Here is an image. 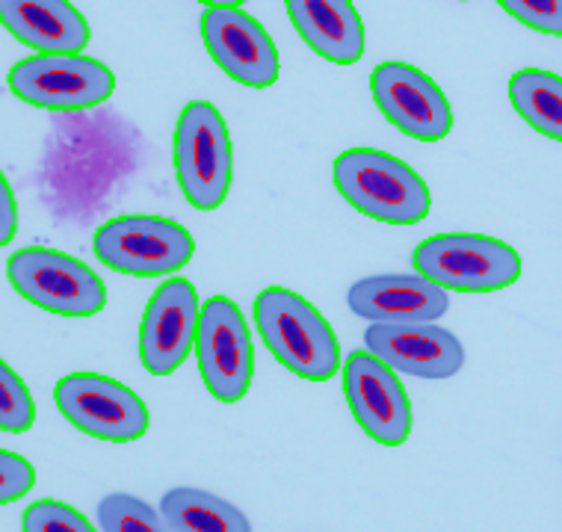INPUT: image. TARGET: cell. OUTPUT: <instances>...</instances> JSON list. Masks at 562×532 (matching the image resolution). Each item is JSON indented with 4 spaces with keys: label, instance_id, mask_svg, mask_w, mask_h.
<instances>
[{
    "label": "cell",
    "instance_id": "obj_1",
    "mask_svg": "<svg viewBox=\"0 0 562 532\" xmlns=\"http://www.w3.org/2000/svg\"><path fill=\"white\" fill-rule=\"evenodd\" d=\"M255 322L281 367L308 382H326L340 370V343L329 319L305 296L267 287L255 296Z\"/></svg>",
    "mask_w": 562,
    "mask_h": 532
},
{
    "label": "cell",
    "instance_id": "obj_2",
    "mask_svg": "<svg viewBox=\"0 0 562 532\" xmlns=\"http://www.w3.org/2000/svg\"><path fill=\"white\" fill-rule=\"evenodd\" d=\"M338 193L370 219L385 225H415L427 219L429 186L400 157L376 148H349L331 166Z\"/></svg>",
    "mask_w": 562,
    "mask_h": 532
},
{
    "label": "cell",
    "instance_id": "obj_3",
    "mask_svg": "<svg viewBox=\"0 0 562 532\" xmlns=\"http://www.w3.org/2000/svg\"><path fill=\"white\" fill-rule=\"evenodd\" d=\"M175 174L195 211L211 213L232 190V139L211 101H190L175 125Z\"/></svg>",
    "mask_w": 562,
    "mask_h": 532
},
{
    "label": "cell",
    "instance_id": "obj_4",
    "mask_svg": "<svg viewBox=\"0 0 562 532\" xmlns=\"http://www.w3.org/2000/svg\"><path fill=\"white\" fill-rule=\"evenodd\" d=\"M417 275L456 293L504 291L521 275L513 246L485 234H436L415 249Z\"/></svg>",
    "mask_w": 562,
    "mask_h": 532
},
{
    "label": "cell",
    "instance_id": "obj_5",
    "mask_svg": "<svg viewBox=\"0 0 562 532\" xmlns=\"http://www.w3.org/2000/svg\"><path fill=\"white\" fill-rule=\"evenodd\" d=\"M7 279L21 299L59 317H92L108 305L104 281L87 263L59 249H19L7 261Z\"/></svg>",
    "mask_w": 562,
    "mask_h": 532
},
{
    "label": "cell",
    "instance_id": "obj_6",
    "mask_svg": "<svg viewBox=\"0 0 562 532\" xmlns=\"http://www.w3.org/2000/svg\"><path fill=\"white\" fill-rule=\"evenodd\" d=\"M95 258L104 267L134 279H160L190 263L193 234L164 216L131 213L116 216L95 231Z\"/></svg>",
    "mask_w": 562,
    "mask_h": 532
},
{
    "label": "cell",
    "instance_id": "obj_7",
    "mask_svg": "<svg viewBox=\"0 0 562 532\" xmlns=\"http://www.w3.org/2000/svg\"><path fill=\"white\" fill-rule=\"evenodd\" d=\"M12 95L50 113H78L104 104L116 78L104 63L83 54H36L7 75Z\"/></svg>",
    "mask_w": 562,
    "mask_h": 532
},
{
    "label": "cell",
    "instance_id": "obj_8",
    "mask_svg": "<svg viewBox=\"0 0 562 532\" xmlns=\"http://www.w3.org/2000/svg\"><path fill=\"white\" fill-rule=\"evenodd\" d=\"M195 355L211 397L234 406L249 394L255 378L252 335L240 308L228 296H211L202 305Z\"/></svg>",
    "mask_w": 562,
    "mask_h": 532
},
{
    "label": "cell",
    "instance_id": "obj_9",
    "mask_svg": "<svg viewBox=\"0 0 562 532\" xmlns=\"http://www.w3.org/2000/svg\"><path fill=\"white\" fill-rule=\"evenodd\" d=\"M59 415L83 435L131 444L148 432V408L134 390L98 373H71L54 387Z\"/></svg>",
    "mask_w": 562,
    "mask_h": 532
},
{
    "label": "cell",
    "instance_id": "obj_10",
    "mask_svg": "<svg viewBox=\"0 0 562 532\" xmlns=\"http://www.w3.org/2000/svg\"><path fill=\"white\" fill-rule=\"evenodd\" d=\"M344 397L364 435L382 446L406 444L412 435V403L385 361L373 352H352L344 364Z\"/></svg>",
    "mask_w": 562,
    "mask_h": 532
},
{
    "label": "cell",
    "instance_id": "obj_11",
    "mask_svg": "<svg viewBox=\"0 0 562 532\" xmlns=\"http://www.w3.org/2000/svg\"><path fill=\"white\" fill-rule=\"evenodd\" d=\"M370 92L379 113L412 139L438 143L453 127V110L447 104V95L420 68L382 63L370 75Z\"/></svg>",
    "mask_w": 562,
    "mask_h": 532
},
{
    "label": "cell",
    "instance_id": "obj_12",
    "mask_svg": "<svg viewBox=\"0 0 562 532\" xmlns=\"http://www.w3.org/2000/svg\"><path fill=\"white\" fill-rule=\"evenodd\" d=\"M202 39L216 66L243 87L267 89L279 80L276 42L261 21L240 7H207L202 15Z\"/></svg>",
    "mask_w": 562,
    "mask_h": 532
},
{
    "label": "cell",
    "instance_id": "obj_13",
    "mask_svg": "<svg viewBox=\"0 0 562 532\" xmlns=\"http://www.w3.org/2000/svg\"><path fill=\"white\" fill-rule=\"evenodd\" d=\"M199 293L187 279H169L148 299L139 326V359L151 376H172L195 347Z\"/></svg>",
    "mask_w": 562,
    "mask_h": 532
},
{
    "label": "cell",
    "instance_id": "obj_14",
    "mask_svg": "<svg viewBox=\"0 0 562 532\" xmlns=\"http://www.w3.org/2000/svg\"><path fill=\"white\" fill-rule=\"evenodd\" d=\"M364 343L379 361L406 376L450 378L465 364L459 338L432 322H373Z\"/></svg>",
    "mask_w": 562,
    "mask_h": 532
},
{
    "label": "cell",
    "instance_id": "obj_15",
    "mask_svg": "<svg viewBox=\"0 0 562 532\" xmlns=\"http://www.w3.org/2000/svg\"><path fill=\"white\" fill-rule=\"evenodd\" d=\"M347 302L370 322H436L450 308L445 287L424 275H370L349 287Z\"/></svg>",
    "mask_w": 562,
    "mask_h": 532
},
{
    "label": "cell",
    "instance_id": "obj_16",
    "mask_svg": "<svg viewBox=\"0 0 562 532\" xmlns=\"http://www.w3.org/2000/svg\"><path fill=\"white\" fill-rule=\"evenodd\" d=\"M0 24L40 54H80L89 24L68 0H0Z\"/></svg>",
    "mask_w": 562,
    "mask_h": 532
},
{
    "label": "cell",
    "instance_id": "obj_17",
    "mask_svg": "<svg viewBox=\"0 0 562 532\" xmlns=\"http://www.w3.org/2000/svg\"><path fill=\"white\" fill-rule=\"evenodd\" d=\"M293 27L314 54L335 66L364 57V24L349 0H284Z\"/></svg>",
    "mask_w": 562,
    "mask_h": 532
},
{
    "label": "cell",
    "instance_id": "obj_18",
    "mask_svg": "<svg viewBox=\"0 0 562 532\" xmlns=\"http://www.w3.org/2000/svg\"><path fill=\"white\" fill-rule=\"evenodd\" d=\"M164 523L178 532H249L240 509L199 488H172L166 494Z\"/></svg>",
    "mask_w": 562,
    "mask_h": 532
},
{
    "label": "cell",
    "instance_id": "obj_19",
    "mask_svg": "<svg viewBox=\"0 0 562 532\" xmlns=\"http://www.w3.org/2000/svg\"><path fill=\"white\" fill-rule=\"evenodd\" d=\"M509 101L527 125L562 143V78L542 68H524L509 80Z\"/></svg>",
    "mask_w": 562,
    "mask_h": 532
},
{
    "label": "cell",
    "instance_id": "obj_20",
    "mask_svg": "<svg viewBox=\"0 0 562 532\" xmlns=\"http://www.w3.org/2000/svg\"><path fill=\"white\" fill-rule=\"evenodd\" d=\"M98 527L108 532H160V514L131 494H110L98 503Z\"/></svg>",
    "mask_w": 562,
    "mask_h": 532
},
{
    "label": "cell",
    "instance_id": "obj_21",
    "mask_svg": "<svg viewBox=\"0 0 562 532\" xmlns=\"http://www.w3.org/2000/svg\"><path fill=\"white\" fill-rule=\"evenodd\" d=\"M33 423H36V406H33L27 385L0 359V432L21 435Z\"/></svg>",
    "mask_w": 562,
    "mask_h": 532
},
{
    "label": "cell",
    "instance_id": "obj_22",
    "mask_svg": "<svg viewBox=\"0 0 562 532\" xmlns=\"http://www.w3.org/2000/svg\"><path fill=\"white\" fill-rule=\"evenodd\" d=\"M21 527L27 532H92V523L78 509L57 500H40L30 506Z\"/></svg>",
    "mask_w": 562,
    "mask_h": 532
},
{
    "label": "cell",
    "instance_id": "obj_23",
    "mask_svg": "<svg viewBox=\"0 0 562 532\" xmlns=\"http://www.w3.org/2000/svg\"><path fill=\"white\" fill-rule=\"evenodd\" d=\"M497 3L530 30L562 36V0H497Z\"/></svg>",
    "mask_w": 562,
    "mask_h": 532
},
{
    "label": "cell",
    "instance_id": "obj_24",
    "mask_svg": "<svg viewBox=\"0 0 562 532\" xmlns=\"http://www.w3.org/2000/svg\"><path fill=\"white\" fill-rule=\"evenodd\" d=\"M36 485V471L27 459L10 450H0V506L15 503Z\"/></svg>",
    "mask_w": 562,
    "mask_h": 532
},
{
    "label": "cell",
    "instance_id": "obj_25",
    "mask_svg": "<svg viewBox=\"0 0 562 532\" xmlns=\"http://www.w3.org/2000/svg\"><path fill=\"white\" fill-rule=\"evenodd\" d=\"M15 231H19V204H15L10 181L0 172V246L12 242Z\"/></svg>",
    "mask_w": 562,
    "mask_h": 532
},
{
    "label": "cell",
    "instance_id": "obj_26",
    "mask_svg": "<svg viewBox=\"0 0 562 532\" xmlns=\"http://www.w3.org/2000/svg\"><path fill=\"white\" fill-rule=\"evenodd\" d=\"M199 3H204V7H240L246 0H199Z\"/></svg>",
    "mask_w": 562,
    "mask_h": 532
}]
</instances>
